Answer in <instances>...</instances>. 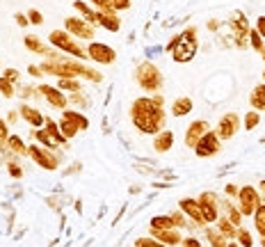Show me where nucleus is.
Instances as JSON below:
<instances>
[{
    "label": "nucleus",
    "mask_w": 265,
    "mask_h": 247,
    "mask_svg": "<svg viewBox=\"0 0 265 247\" xmlns=\"http://www.w3.org/2000/svg\"><path fill=\"white\" fill-rule=\"evenodd\" d=\"M135 80H137V85H140L142 89L155 91V89H160V85H162V73L155 69V64L142 62L140 67H137V71H135Z\"/></svg>",
    "instance_id": "obj_1"
},
{
    "label": "nucleus",
    "mask_w": 265,
    "mask_h": 247,
    "mask_svg": "<svg viewBox=\"0 0 265 247\" xmlns=\"http://www.w3.org/2000/svg\"><path fill=\"white\" fill-rule=\"evenodd\" d=\"M48 41L55 46V48L64 50V53H69V55H76V57H80V59L87 57V50H82L80 46L73 41V37L69 35L67 30H53L50 32V37H48Z\"/></svg>",
    "instance_id": "obj_2"
},
{
    "label": "nucleus",
    "mask_w": 265,
    "mask_h": 247,
    "mask_svg": "<svg viewBox=\"0 0 265 247\" xmlns=\"http://www.w3.org/2000/svg\"><path fill=\"white\" fill-rule=\"evenodd\" d=\"M238 201H240V213L242 215H251L260 206L258 192H256V188H251V186H245L242 190H238Z\"/></svg>",
    "instance_id": "obj_3"
},
{
    "label": "nucleus",
    "mask_w": 265,
    "mask_h": 247,
    "mask_svg": "<svg viewBox=\"0 0 265 247\" xmlns=\"http://www.w3.org/2000/svg\"><path fill=\"white\" fill-rule=\"evenodd\" d=\"M87 57L98 62V64H112L114 59H117V53H114L108 44L94 41V44H89V48H87Z\"/></svg>",
    "instance_id": "obj_4"
},
{
    "label": "nucleus",
    "mask_w": 265,
    "mask_h": 247,
    "mask_svg": "<svg viewBox=\"0 0 265 247\" xmlns=\"http://www.w3.org/2000/svg\"><path fill=\"white\" fill-rule=\"evenodd\" d=\"M64 25H67L69 35H76V37H80V39H91V37H94V25L87 23L85 18H80V16H69Z\"/></svg>",
    "instance_id": "obj_5"
},
{
    "label": "nucleus",
    "mask_w": 265,
    "mask_h": 247,
    "mask_svg": "<svg viewBox=\"0 0 265 247\" xmlns=\"http://www.w3.org/2000/svg\"><path fill=\"white\" fill-rule=\"evenodd\" d=\"M194 151H196V156H199V158H210V156H215L219 151V137H217V133L208 131L199 142H196Z\"/></svg>",
    "instance_id": "obj_6"
},
{
    "label": "nucleus",
    "mask_w": 265,
    "mask_h": 247,
    "mask_svg": "<svg viewBox=\"0 0 265 247\" xmlns=\"http://www.w3.org/2000/svg\"><path fill=\"white\" fill-rule=\"evenodd\" d=\"M27 153H30V158L35 160L37 165H41L44 169H57L59 167L57 156H53L50 151L41 149V146H30V149H27Z\"/></svg>",
    "instance_id": "obj_7"
},
{
    "label": "nucleus",
    "mask_w": 265,
    "mask_h": 247,
    "mask_svg": "<svg viewBox=\"0 0 265 247\" xmlns=\"http://www.w3.org/2000/svg\"><path fill=\"white\" fill-rule=\"evenodd\" d=\"M194 53H196V39H185V37L181 35V41H178V46H176V50H174V59L176 62H190L192 57H194Z\"/></svg>",
    "instance_id": "obj_8"
},
{
    "label": "nucleus",
    "mask_w": 265,
    "mask_h": 247,
    "mask_svg": "<svg viewBox=\"0 0 265 247\" xmlns=\"http://www.w3.org/2000/svg\"><path fill=\"white\" fill-rule=\"evenodd\" d=\"M240 119H238V114H224L222 119H219V126H217V137L219 140H228V137L236 135V131L240 128Z\"/></svg>",
    "instance_id": "obj_9"
},
{
    "label": "nucleus",
    "mask_w": 265,
    "mask_h": 247,
    "mask_svg": "<svg viewBox=\"0 0 265 247\" xmlns=\"http://www.w3.org/2000/svg\"><path fill=\"white\" fill-rule=\"evenodd\" d=\"M206 133H208V123H206V121H201V119L192 121L190 126H187V131H185V144L194 149V146H196V142H199L201 137L206 135Z\"/></svg>",
    "instance_id": "obj_10"
},
{
    "label": "nucleus",
    "mask_w": 265,
    "mask_h": 247,
    "mask_svg": "<svg viewBox=\"0 0 265 247\" xmlns=\"http://www.w3.org/2000/svg\"><path fill=\"white\" fill-rule=\"evenodd\" d=\"M39 89V94H44L46 96V101H48L53 108H59V110H64L67 108V99H64V94L57 89V87H50V85H39L37 87Z\"/></svg>",
    "instance_id": "obj_11"
},
{
    "label": "nucleus",
    "mask_w": 265,
    "mask_h": 247,
    "mask_svg": "<svg viewBox=\"0 0 265 247\" xmlns=\"http://www.w3.org/2000/svg\"><path fill=\"white\" fill-rule=\"evenodd\" d=\"M181 210L187 215L190 220H194L196 224H206L204 222V213H201V206H199V201H194V199H181Z\"/></svg>",
    "instance_id": "obj_12"
},
{
    "label": "nucleus",
    "mask_w": 265,
    "mask_h": 247,
    "mask_svg": "<svg viewBox=\"0 0 265 247\" xmlns=\"http://www.w3.org/2000/svg\"><path fill=\"white\" fill-rule=\"evenodd\" d=\"M18 114L23 117V121H25V123H30V126H35V128H41V121H44V117H41V112H39L37 108L21 103V108H18Z\"/></svg>",
    "instance_id": "obj_13"
},
{
    "label": "nucleus",
    "mask_w": 265,
    "mask_h": 247,
    "mask_svg": "<svg viewBox=\"0 0 265 247\" xmlns=\"http://www.w3.org/2000/svg\"><path fill=\"white\" fill-rule=\"evenodd\" d=\"M174 144V133L172 131H160L155 133V140H153V149L158 151V153H164V151H169Z\"/></svg>",
    "instance_id": "obj_14"
},
{
    "label": "nucleus",
    "mask_w": 265,
    "mask_h": 247,
    "mask_svg": "<svg viewBox=\"0 0 265 247\" xmlns=\"http://www.w3.org/2000/svg\"><path fill=\"white\" fill-rule=\"evenodd\" d=\"M98 25H103L105 30H110V32H117L119 27H121V18L117 16V12H114V9H108V12H101Z\"/></svg>",
    "instance_id": "obj_15"
},
{
    "label": "nucleus",
    "mask_w": 265,
    "mask_h": 247,
    "mask_svg": "<svg viewBox=\"0 0 265 247\" xmlns=\"http://www.w3.org/2000/svg\"><path fill=\"white\" fill-rule=\"evenodd\" d=\"M249 103L256 112H258V110H265V85L254 87V91H251V96H249Z\"/></svg>",
    "instance_id": "obj_16"
},
{
    "label": "nucleus",
    "mask_w": 265,
    "mask_h": 247,
    "mask_svg": "<svg viewBox=\"0 0 265 247\" xmlns=\"http://www.w3.org/2000/svg\"><path fill=\"white\" fill-rule=\"evenodd\" d=\"M190 110H192V101L187 99V96L176 99V101H174V105H172V114H174V117H183V114H187Z\"/></svg>",
    "instance_id": "obj_17"
},
{
    "label": "nucleus",
    "mask_w": 265,
    "mask_h": 247,
    "mask_svg": "<svg viewBox=\"0 0 265 247\" xmlns=\"http://www.w3.org/2000/svg\"><path fill=\"white\" fill-rule=\"evenodd\" d=\"M62 119H69L71 123H76L78 131H87V126H89V121H87V117H82V114H78L76 110H64Z\"/></svg>",
    "instance_id": "obj_18"
},
{
    "label": "nucleus",
    "mask_w": 265,
    "mask_h": 247,
    "mask_svg": "<svg viewBox=\"0 0 265 247\" xmlns=\"http://www.w3.org/2000/svg\"><path fill=\"white\" fill-rule=\"evenodd\" d=\"M25 46L32 50V53H39V55H48V48H46L44 44H41L39 39H37L35 35H27L25 37Z\"/></svg>",
    "instance_id": "obj_19"
},
{
    "label": "nucleus",
    "mask_w": 265,
    "mask_h": 247,
    "mask_svg": "<svg viewBox=\"0 0 265 247\" xmlns=\"http://www.w3.org/2000/svg\"><path fill=\"white\" fill-rule=\"evenodd\" d=\"M206 236H208L213 247H226V238H224V233H219V229L217 231L215 229H206Z\"/></svg>",
    "instance_id": "obj_20"
},
{
    "label": "nucleus",
    "mask_w": 265,
    "mask_h": 247,
    "mask_svg": "<svg viewBox=\"0 0 265 247\" xmlns=\"http://www.w3.org/2000/svg\"><path fill=\"white\" fill-rule=\"evenodd\" d=\"M5 144H7V149H12L14 153H27V149H25V144H23V140L18 135H12V137H7V142H5Z\"/></svg>",
    "instance_id": "obj_21"
},
{
    "label": "nucleus",
    "mask_w": 265,
    "mask_h": 247,
    "mask_svg": "<svg viewBox=\"0 0 265 247\" xmlns=\"http://www.w3.org/2000/svg\"><path fill=\"white\" fill-rule=\"evenodd\" d=\"M57 126H59V133H62V135L67 137V140H71L73 135H78V126H76V123H71L69 119H62V121H59Z\"/></svg>",
    "instance_id": "obj_22"
},
{
    "label": "nucleus",
    "mask_w": 265,
    "mask_h": 247,
    "mask_svg": "<svg viewBox=\"0 0 265 247\" xmlns=\"http://www.w3.org/2000/svg\"><path fill=\"white\" fill-rule=\"evenodd\" d=\"M57 87H62V89H67V91H80V82L76 80V78H59V85Z\"/></svg>",
    "instance_id": "obj_23"
},
{
    "label": "nucleus",
    "mask_w": 265,
    "mask_h": 247,
    "mask_svg": "<svg viewBox=\"0 0 265 247\" xmlns=\"http://www.w3.org/2000/svg\"><path fill=\"white\" fill-rule=\"evenodd\" d=\"M0 94H3L5 99H12V96L16 94V89H14V82L7 80V78H0Z\"/></svg>",
    "instance_id": "obj_24"
},
{
    "label": "nucleus",
    "mask_w": 265,
    "mask_h": 247,
    "mask_svg": "<svg viewBox=\"0 0 265 247\" xmlns=\"http://www.w3.org/2000/svg\"><path fill=\"white\" fill-rule=\"evenodd\" d=\"M260 123V114L256 112V110H251V112L245 114V128L247 131H251V128H256Z\"/></svg>",
    "instance_id": "obj_25"
},
{
    "label": "nucleus",
    "mask_w": 265,
    "mask_h": 247,
    "mask_svg": "<svg viewBox=\"0 0 265 247\" xmlns=\"http://www.w3.org/2000/svg\"><path fill=\"white\" fill-rule=\"evenodd\" d=\"M249 39H251V46H254V50H258V53H263V37L258 35L256 30H249Z\"/></svg>",
    "instance_id": "obj_26"
},
{
    "label": "nucleus",
    "mask_w": 265,
    "mask_h": 247,
    "mask_svg": "<svg viewBox=\"0 0 265 247\" xmlns=\"http://www.w3.org/2000/svg\"><path fill=\"white\" fill-rule=\"evenodd\" d=\"M238 240H240V245L242 247H251L254 245V240H251V236H249V231H247V229H238Z\"/></svg>",
    "instance_id": "obj_27"
},
{
    "label": "nucleus",
    "mask_w": 265,
    "mask_h": 247,
    "mask_svg": "<svg viewBox=\"0 0 265 247\" xmlns=\"http://www.w3.org/2000/svg\"><path fill=\"white\" fill-rule=\"evenodd\" d=\"M135 247H167V245H162L160 240H151V238H140V240L135 242Z\"/></svg>",
    "instance_id": "obj_28"
},
{
    "label": "nucleus",
    "mask_w": 265,
    "mask_h": 247,
    "mask_svg": "<svg viewBox=\"0 0 265 247\" xmlns=\"http://www.w3.org/2000/svg\"><path fill=\"white\" fill-rule=\"evenodd\" d=\"M89 5H94L98 12H108V9H112V0H89Z\"/></svg>",
    "instance_id": "obj_29"
},
{
    "label": "nucleus",
    "mask_w": 265,
    "mask_h": 247,
    "mask_svg": "<svg viewBox=\"0 0 265 247\" xmlns=\"http://www.w3.org/2000/svg\"><path fill=\"white\" fill-rule=\"evenodd\" d=\"M69 101H71L73 105H78V108H89V101H87L85 96L80 94V91H78V94H73V96H71V99H69Z\"/></svg>",
    "instance_id": "obj_30"
},
{
    "label": "nucleus",
    "mask_w": 265,
    "mask_h": 247,
    "mask_svg": "<svg viewBox=\"0 0 265 247\" xmlns=\"http://www.w3.org/2000/svg\"><path fill=\"white\" fill-rule=\"evenodd\" d=\"M27 21H30L32 25H41V23H44V16H41L37 9H30V12H27Z\"/></svg>",
    "instance_id": "obj_31"
},
{
    "label": "nucleus",
    "mask_w": 265,
    "mask_h": 247,
    "mask_svg": "<svg viewBox=\"0 0 265 247\" xmlns=\"http://www.w3.org/2000/svg\"><path fill=\"white\" fill-rule=\"evenodd\" d=\"M7 169H9V174H12L14 178H21V176H23V169L18 167L16 163H7Z\"/></svg>",
    "instance_id": "obj_32"
},
{
    "label": "nucleus",
    "mask_w": 265,
    "mask_h": 247,
    "mask_svg": "<svg viewBox=\"0 0 265 247\" xmlns=\"http://www.w3.org/2000/svg\"><path fill=\"white\" fill-rule=\"evenodd\" d=\"M130 7V0H112V9L114 12H121V9Z\"/></svg>",
    "instance_id": "obj_33"
},
{
    "label": "nucleus",
    "mask_w": 265,
    "mask_h": 247,
    "mask_svg": "<svg viewBox=\"0 0 265 247\" xmlns=\"http://www.w3.org/2000/svg\"><path fill=\"white\" fill-rule=\"evenodd\" d=\"M181 245H183V247H204L199 240H196V238H192V236H190V238H183Z\"/></svg>",
    "instance_id": "obj_34"
},
{
    "label": "nucleus",
    "mask_w": 265,
    "mask_h": 247,
    "mask_svg": "<svg viewBox=\"0 0 265 247\" xmlns=\"http://www.w3.org/2000/svg\"><path fill=\"white\" fill-rule=\"evenodd\" d=\"M256 32L265 39V16H258V21H256Z\"/></svg>",
    "instance_id": "obj_35"
},
{
    "label": "nucleus",
    "mask_w": 265,
    "mask_h": 247,
    "mask_svg": "<svg viewBox=\"0 0 265 247\" xmlns=\"http://www.w3.org/2000/svg\"><path fill=\"white\" fill-rule=\"evenodd\" d=\"M3 78H7V80L16 82V80H18V71H16V69H5V76H3Z\"/></svg>",
    "instance_id": "obj_36"
},
{
    "label": "nucleus",
    "mask_w": 265,
    "mask_h": 247,
    "mask_svg": "<svg viewBox=\"0 0 265 247\" xmlns=\"http://www.w3.org/2000/svg\"><path fill=\"white\" fill-rule=\"evenodd\" d=\"M14 18H16V23H18V25H23V27H25L27 23H30V21H27V16H25V14H16V16H14Z\"/></svg>",
    "instance_id": "obj_37"
},
{
    "label": "nucleus",
    "mask_w": 265,
    "mask_h": 247,
    "mask_svg": "<svg viewBox=\"0 0 265 247\" xmlns=\"http://www.w3.org/2000/svg\"><path fill=\"white\" fill-rule=\"evenodd\" d=\"M226 195H238V188L236 186H233V183H228V186H226Z\"/></svg>",
    "instance_id": "obj_38"
},
{
    "label": "nucleus",
    "mask_w": 265,
    "mask_h": 247,
    "mask_svg": "<svg viewBox=\"0 0 265 247\" xmlns=\"http://www.w3.org/2000/svg\"><path fill=\"white\" fill-rule=\"evenodd\" d=\"M226 247H238V245H236V242H228V245H226Z\"/></svg>",
    "instance_id": "obj_39"
},
{
    "label": "nucleus",
    "mask_w": 265,
    "mask_h": 247,
    "mask_svg": "<svg viewBox=\"0 0 265 247\" xmlns=\"http://www.w3.org/2000/svg\"><path fill=\"white\" fill-rule=\"evenodd\" d=\"M263 59H265V50H263Z\"/></svg>",
    "instance_id": "obj_40"
},
{
    "label": "nucleus",
    "mask_w": 265,
    "mask_h": 247,
    "mask_svg": "<svg viewBox=\"0 0 265 247\" xmlns=\"http://www.w3.org/2000/svg\"><path fill=\"white\" fill-rule=\"evenodd\" d=\"M263 78H265V73H263Z\"/></svg>",
    "instance_id": "obj_41"
}]
</instances>
